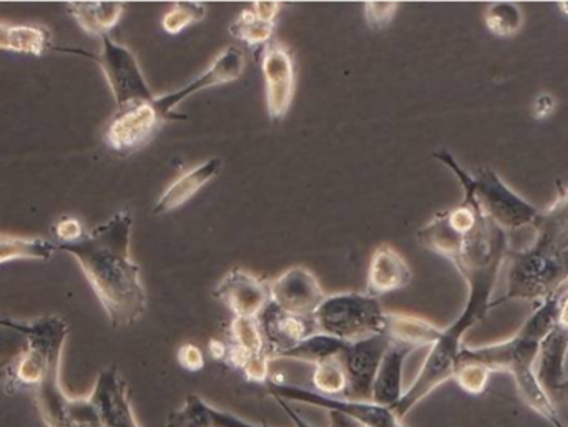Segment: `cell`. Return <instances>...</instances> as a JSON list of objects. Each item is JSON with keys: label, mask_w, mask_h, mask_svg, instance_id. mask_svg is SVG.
Masks as SVG:
<instances>
[{"label": "cell", "mask_w": 568, "mask_h": 427, "mask_svg": "<svg viewBox=\"0 0 568 427\" xmlns=\"http://www.w3.org/2000/svg\"><path fill=\"white\" fill-rule=\"evenodd\" d=\"M229 358L226 363L239 369L248 356L266 353L265 338L258 318H233L230 325Z\"/></svg>", "instance_id": "26"}, {"label": "cell", "mask_w": 568, "mask_h": 427, "mask_svg": "<svg viewBox=\"0 0 568 427\" xmlns=\"http://www.w3.org/2000/svg\"><path fill=\"white\" fill-rule=\"evenodd\" d=\"M263 77H265L266 106L270 119L282 122L290 112L296 90V70L290 49L283 43L272 42L260 50Z\"/></svg>", "instance_id": "13"}, {"label": "cell", "mask_w": 568, "mask_h": 427, "mask_svg": "<svg viewBox=\"0 0 568 427\" xmlns=\"http://www.w3.org/2000/svg\"><path fill=\"white\" fill-rule=\"evenodd\" d=\"M12 323L26 336L27 346L12 363L3 385L9 392H32L47 427H72V396L60 383L63 346L69 325L59 316H43L30 323Z\"/></svg>", "instance_id": "3"}, {"label": "cell", "mask_w": 568, "mask_h": 427, "mask_svg": "<svg viewBox=\"0 0 568 427\" xmlns=\"http://www.w3.org/2000/svg\"><path fill=\"white\" fill-rule=\"evenodd\" d=\"M329 415L331 427H367L357 423L356 419L343 415V413L327 411Z\"/></svg>", "instance_id": "42"}, {"label": "cell", "mask_w": 568, "mask_h": 427, "mask_svg": "<svg viewBox=\"0 0 568 427\" xmlns=\"http://www.w3.org/2000/svg\"><path fill=\"white\" fill-rule=\"evenodd\" d=\"M564 289L566 286L560 288L556 295L540 302L532 316L524 323L523 328L513 338L496 343V345L480 346V348L464 346L459 356V362L479 363V365L486 366L490 373L513 375L520 398L554 427L567 426L560 419L552 396L539 382L536 368L544 342L557 326Z\"/></svg>", "instance_id": "4"}, {"label": "cell", "mask_w": 568, "mask_h": 427, "mask_svg": "<svg viewBox=\"0 0 568 427\" xmlns=\"http://www.w3.org/2000/svg\"><path fill=\"white\" fill-rule=\"evenodd\" d=\"M507 295L494 306L513 299L544 302L568 282V250H556L534 242L520 252L509 253Z\"/></svg>", "instance_id": "6"}, {"label": "cell", "mask_w": 568, "mask_h": 427, "mask_svg": "<svg viewBox=\"0 0 568 427\" xmlns=\"http://www.w3.org/2000/svg\"><path fill=\"white\" fill-rule=\"evenodd\" d=\"M562 389H567L568 392V379H566V383H564Z\"/></svg>", "instance_id": "45"}, {"label": "cell", "mask_w": 568, "mask_h": 427, "mask_svg": "<svg viewBox=\"0 0 568 427\" xmlns=\"http://www.w3.org/2000/svg\"><path fill=\"white\" fill-rule=\"evenodd\" d=\"M347 343L339 342L333 336L324 333H314L310 338L297 343L293 348L282 353L278 359H293V362L306 363V365L317 366L327 359L339 358L341 353L346 349Z\"/></svg>", "instance_id": "27"}, {"label": "cell", "mask_w": 568, "mask_h": 427, "mask_svg": "<svg viewBox=\"0 0 568 427\" xmlns=\"http://www.w3.org/2000/svg\"><path fill=\"white\" fill-rule=\"evenodd\" d=\"M67 10L85 33L102 39L119 26L125 6L120 2H69Z\"/></svg>", "instance_id": "24"}, {"label": "cell", "mask_w": 568, "mask_h": 427, "mask_svg": "<svg viewBox=\"0 0 568 427\" xmlns=\"http://www.w3.org/2000/svg\"><path fill=\"white\" fill-rule=\"evenodd\" d=\"M507 252L503 248L476 250L464 256L456 268L469 285V298L463 315L449 326L443 329V335L436 345L430 348L423 368L417 373L413 385L404 392L403 398L397 403V418L406 419L409 413L436 392L444 383L454 379L460 352L464 349V336L470 328L486 318L493 308V293L499 278L503 263L506 262Z\"/></svg>", "instance_id": "2"}, {"label": "cell", "mask_w": 568, "mask_h": 427, "mask_svg": "<svg viewBox=\"0 0 568 427\" xmlns=\"http://www.w3.org/2000/svg\"><path fill=\"white\" fill-rule=\"evenodd\" d=\"M53 233H55L59 243H72L82 238L85 235V230H83L80 220L73 218V216H62L53 225Z\"/></svg>", "instance_id": "38"}, {"label": "cell", "mask_w": 568, "mask_h": 427, "mask_svg": "<svg viewBox=\"0 0 568 427\" xmlns=\"http://www.w3.org/2000/svg\"><path fill=\"white\" fill-rule=\"evenodd\" d=\"M311 382L314 386L313 392H316L317 395L327 396V398H343L347 388V376L341 358L327 359V362L314 366Z\"/></svg>", "instance_id": "32"}, {"label": "cell", "mask_w": 568, "mask_h": 427, "mask_svg": "<svg viewBox=\"0 0 568 427\" xmlns=\"http://www.w3.org/2000/svg\"><path fill=\"white\" fill-rule=\"evenodd\" d=\"M317 332L339 342L357 343L386 332V309L369 293L344 292L329 295L314 312Z\"/></svg>", "instance_id": "7"}, {"label": "cell", "mask_w": 568, "mask_h": 427, "mask_svg": "<svg viewBox=\"0 0 568 427\" xmlns=\"http://www.w3.org/2000/svg\"><path fill=\"white\" fill-rule=\"evenodd\" d=\"M434 159L453 170L463 185L464 195L473 196L484 215L489 216L504 232H516L527 226L536 228L542 212L514 192L493 169H479L469 175L447 150L434 153Z\"/></svg>", "instance_id": "5"}, {"label": "cell", "mask_w": 568, "mask_h": 427, "mask_svg": "<svg viewBox=\"0 0 568 427\" xmlns=\"http://www.w3.org/2000/svg\"><path fill=\"white\" fill-rule=\"evenodd\" d=\"M132 226V213L122 210L77 242L57 243L79 262L113 328L135 325L149 308L140 266L130 255Z\"/></svg>", "instance_id": "1"}, {"label": "cell", "mask_w": 568, "mask_h": 427, "mask_svg": "<svg viewBox=\"0 0 568 427\" xmlns=\"http://www.w3.org/2000/svg\"><path fill=\"white\" fill-rule=\"evenodd\" d=\"M272 303L296 316H313L326 298L320 279L304 266H293L270 283Z\"/></svg>", "instance_id": "16"}, {"label": "cell", "mask_w": 568, "mask_h": 427, "mask_svg": "<svg viewBox=\"0 0 568 427\" xmlns=\"http://www.w3.org/2000/svg\"><path fill=\"white\" fill-rule=\"evenodd\" d=\"M10 363H0V383H6L9 375Z\"/></svg>", "instance_id": "43"}, {"label": "cell", "mask_w": 568, "mask_h": 427, "mask_svg": "<svg viewBox=\"0 0 568 427\" xmlns=\"http://www.w3.org/2000/svg\"><path fill=\"white\" fill-rule=\"evenodd\" d=\"M413 352L414 349L409 346L390 343L389 348L384 353L379 369H377L371 403L383 406V408H396L404 395V363Z\"/></svg>", "instance_id": "21"}, {"label": "cell", "mask_w": 568, "mask_h": 427, "mask_svg": "<svg viewBox=\"0 0 568 427\" xmlns=\"http://www.w3.org/2000/svg\"><path fill=\"white\" fill-rule=\"evenodd\" d=\"M165 427H265L240 418L235 413L215 408L202 396L189 395L166 418Z\"/></svg>", "instance_id": "20"}, {"label": "cell", "mask_w": 568, "mask_h": 427, "mask_svg": "<svg viewBox=\"0 0 568 427\" xmlns=\"http://www.w3.org/2000/svg\"><path fill=\"white\" fill-rule=\"evenodd\" d=\"M258 323L265 338L266 353L272 362H276L282 353L317 333L313 316L291 315L272 302L258 316Z\"/></svg>", "instance_id": "17"}, {"label": "cell", "mask_w": 568, "mask_h": 427, "mask_svg": "<svg viewBox=\"0 0 568 427\" xmlns=\"http://www.w3.org/2000/svg\"><path fill=\"white\" fill-rule=\"evenodd\" d=\"M273 30H275V23L265 22L253 10H243L230 26V35L246 43L250 49L262 50L272 42Z\"/></svg>", "instance_id": "30"}, {"label": "cell", "mask_w": 568, "mask_h": 427, "mask_svg": "<svg viewBox=\"0 0 568 427\" xmlns=\"http://www.w3.org/2000/svg\"><path fill=\"white\" fill-rule=\"evenodd\" d=\"M536 230V243L550 248L568 250V192L542 212Z\"/></svg>", "instance_id": "28"}, {"label": "cell", "mask_w": 568, "mask_h": 427, "mask_svg": "<svg viewBox=\"0 0 568 427\" xmlns=\"http://www.w3.org/2000/svg\"><path fill=\"white\" fill-rule=\"evenodd\" d=\"M245 55L239 47H226L212 65L200 73L199 77L186 83L182 89L175 92L165 93V95H156L155 105L162 113L166 122L172 120H185L186 115L176 113L175 109L180 103L185 102L189 96L202 92V90L213 89V87L225 85V83L235 82L245 72Z\"/></svg>", "instance_id": "11"}, {"label": "cell", "mask_w": 568, "mask_h": 427, "mask_svg": "<svg viewBox=\"0 0 568 427\" xmlns=\"http://www.w3.org/2000/svg\"><path fill=\"white\" fill-rule=\"evenodd\" d=\"M52 45V32L36 23L0 22V50L39 57Z\"/></svg>", "instance_id": "25"}, {"label": "cell", "mask_w": 568, "mask_h": 427, "mask_svg": "<svg viewBox=\"0 0 568 427\" xmlns=\"http://www.w3.org/2000/svg\"><path fill=\"white\" fill-rule=\"evenodd\" d=\"M559 10L568 17V2H559Z\"/></svg>", "instance_id": "44"}, {"label": "cell", "mask_w": 568, "mask_h": 427, "mask_svg": "<svg viewBox=\"0 0 568 427\" xmlns=\"http://www.w3.org/2000/svg\"><path fill=\"white\" fill-rule=\"evenodd\" d=\"M223 160L220 156L206 160L200 163L195 169L186 172L185 175L176 179L165 192L160 196L159 202L155 203L153 215H169L175 210L182 209L183 205L190 202L203 186L209 185L212 180L222 172Z\"/></svg>", "instance_id": "19"}, {"label": "cell", "mask_w": 568, "mask_h": 427, "mask_svg": "<svg viewBox=\"0 0 568 427\" xmlns=\"http://www.w3.org/2000/svg\"><path fill=\"white\" fill-rule=\"evenodd\" d=\"M389 345L390 339L386 335H379L346 346L339 356L347 376L346 393L341 399L354 403L371 401L377 369Z\"/></svg>", "instance_id": "12"}, {"label": "cell", "mask_w": 568, "mask_h": 427, "mask_svg": "<svg viewBox=\"0 0 568 427\" xmlns=\"http://www.w3.org/2000/svg\"><path fill=\"white\" fill-rule=\"evenodd\" d=\"M557 106H559V102H557L552 93L540 92L539 95L534 99L530 112H532V116L536 120H547L556 113Z\"/></svg>", "instance_id": "39"}, {"label": "cell", "mask_w": 568, "mask_h": 427, "mask_svg": "<svg viewBox=\"0 0 568 427\" xmlns=\"http://www.w3.org/2000/svg\"><path fill=\"white\" fill-rule=\"evenodd\" d=\"M55 243L45 238L0 235V265L16 260H40L49 262L55 255Z\"/></svg>", "instance_id": "29"}, {"label": "cell", "mask_w": 568, "mask_h": 427, "mask_svg": "<svg viewBox=\"0 0 568 427\" xmlns=\"http://www.w3.org/2000/svg\"><path fill=\"white\" fill-rule=\"evenodd\" d=\"M230 346L220 339H210L209 353L215 362H226L229 358Z\"/></svg>", "instance_id": "41"}, {"label": "cell", "mask_w": 568, "mask_h": 427, "mask_svg": "<svg viewBox=\"0 0 568 427\" xmlns=\"http://www.w3.org/2000/svg\"><path fill=\"white\" fill-rule=\"evenodd\" d=\"M487 30L493 35L514 37L520 32L524 26V12L519 6L513 2H496L487 7L486 17Z\"/></svg>", "instance_id": "31"}, {"label": "cell", "mask_w": 568, "mask_h": 427, "mask_svg": "<svg viewBox=\"0 0 568 427\" xmlns=\"http://www.w3.org/2000/svg\"><path fill=\"white\" fill-rule=\"evenodd\" d=\"M568 353V332L556 326L547 336L539 356L536 372L539 382L550 395V389H562L566 383V358Z\"/></svg>", "instance_id": "23"}, {"label": "cell", "mask_w": 568, "mask_h": 427, "mask_svg": "<svg viewBox=\"0 0 568 427\" xmlns=\"http://www.w3.org/2000/svg\"><path fill=\"white\" fill-rule=\"evenodd\" d=\"M397 9H399L397 2H366L364 17H366L367 26L376 32L386 30L389 23L393 22Z\"/></svg>", "instance_id": "36"}, {"label": "cell", "mask_w": 568, "mask_h": 427, "mask_svg": "<svg viewBox=\"0 0 568 427\" xmlns=\"http://www.w3.org/2000/svg\"><path fill=\"white\" fill-rule=\"evenodd\" d=\"M100 40H102V50L99 53L83 52V50H62L63 52L89 57L102 67L103 75H105L113 99H115L116 110L125 109V106L133 105V103L155 100L156 95L146 83L135 53L129 47L115 42L110 35L102 37Z\"/></svg>", "instance_id": "8"}, {"label": "cell", "mask_w": 568, "mask_h": 427, "mask_svg": "<svg viewBox=\"0 0 568 427\" xmlns=\"http://www.w3.org/2000/svg\"><path fill=\"white\" fill-rule=\"evenodd\" d=\"M280 10H282V3L280 2H255V7H253V12H255L260 19L270 23L276 22Z\"/></svg>", "instance_id": "40"}, {"label": "cell", "mask_w": 568, "mask_h": 427, "mask_svg": "<svg viewBox=\"0 0 568 427\" xmlns=\"http://www.w3.org/2000/svg\"><path fill=\"white\" fill-rule=\"evenodd\" d=\"M490 375L493 373L479 363L459 362L457 363L456 373H454V382L459 385L463 392L477 396L486 392Z\"/></svg>", "instance_id": "34"}, {"label": "cell", "mask_w": 568, "mask_h": 427, "mask_svg": "<svg viewBox=\"0 0 568 427\" xmlns=\"http://www.w3.org/2000/svg\"><path fill=\"white\" fill-rule=\"evenodd\" d=\"M102 427H140L130 403L129 386L115 366L102 369L87 396Z\"/></svg>", "instance_id": "14"}, {"label": "cell", "mask_w": 568, "mask_h": 427, "mask_svg": "<svg viewBox=\"0 0 568 427\" xmlns=\"http://www.w3.org/2000/svg\"><path fill=\"white\" fill-rule=\"evenodd\" d=\"M213 298L232 312L233 318H258L272 302L270 283L242 268H233L223 276L213 292Z\"/></svg>", "instance_id": "15"}, {"label": "cell", "mask_w": 568, "mask_h": 427, "mask_svg": "<svg viewBox=\"0 0 568 427\" xmlns=\"http://www.w3.org/2000/svg\"><path fill=\"white\" fill-rule=\"evenodd\" d=\"M206 16V7L202 2H176L163 16L162 27L170 35H179L183 30L202 22Z\"/></svg>", "instance_id": "33"}, {"label": "cell", "mask_w": 568, "mask_h": 427, "mask_svg": "<svg viewBox=\"0 0 568 427\" xmlns=\"http://www.w3.org/2000/svg\"><path fill=\"white\" fill-rule=\"evenodd\" d=\"M566 285L568 286V282L566 283Z\"/></svg>", "instance_id": "46"}, {"label": "cell", "mask_w": 568, "mask_h": 427, "mask_svg": "<svg viewBox=\"0 0 568 427\" xmlns=\"http://www.w3.org/2000/svg\"><path fill=\"white\" fill-rule=\"evenodd\" d=\"M166 120L152 102L133 103L116 110L105 130V143L116 155H132L149 145Z\"/></svg>", "instance_id": "10"}, {"label": "cell", "mask_w": 568, "mask_h": 427, "mask_svg": "<svg viewBox=\"0 0 568 427\" xmlns=\"http://www.w3.org/2000/svg\"><path fill=\"white\" fill-rule=\"evenodd\" d=\"M270 393L278 401L297 403V405L313 406L324 411H337L367 427H407L403 419L397 418L396 413L390 408L374 405V403H354L341 398H327L317 395L313 389L301 388V386L276 383L270 379Z\"/></svg>", "instance_id": "9"}, {"label": "cell", "mask_w": 568, "mask_h": 427, "mask_svg": "<svg viewBox=\"0 0 568 427\" xmlns=\"http://www.w3.org/2000/svg\"><path fill=\"white\" fill-rule=\"evenodd\" d=\"M26 346V336L13 328L10 319L0 318V363H12Z\"/></svg>", "instance_id": "35"}, {"label": "cell", "mask_w": 568, "mask_h": 427, "mask_svg": "<svg viewBox=\"0 0 568 427\" xmlns=\"http://www.w3.org/2000/svg\"><path fill=\"white\" fill-rule=\"evenodd\" d=\"M176 359H179V365L190 373H199L205 368V353H203L200 346L193 345V343L180 346Z\"/></svg>", "instance_id": "37"}, {"label": "cell", "mask_w": 568, "mask_h": 427, "mask_svg": "<svg viewBox=\"0 0 568 427\" xmlns=\"http://www.w3.org/2000/svg\"><path fill=\"white\" fill-rule=\"evenodd\" d=\"M413 282V272L404 256L390 245H381L373 253L367 272V293L379 296L399 292Z\"/></svg>", "instance_id": "18"}, {"label": "cell", "mask_w": 568, "mask_h": 427, "mask_svg": "<svg viewBox=\"0 0 568 427\" xmlns=\"http://www.w3.org/2000/svg\"><path fill=\"white\" fill-rule=\"evenodd\" d=\"M390 343L409 346L414 352L419 348H433L443 335L429 319L409 313L386 312V332Z\"/></svg>", "instance_id": "22"}]
</instances>
